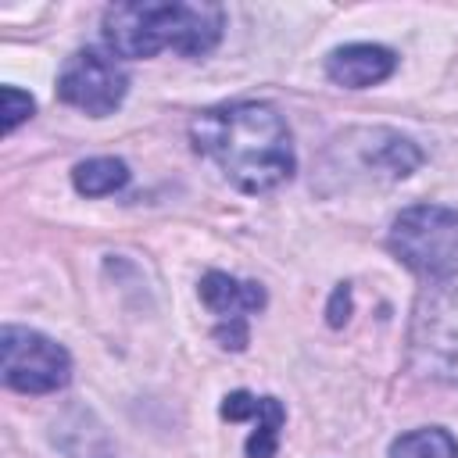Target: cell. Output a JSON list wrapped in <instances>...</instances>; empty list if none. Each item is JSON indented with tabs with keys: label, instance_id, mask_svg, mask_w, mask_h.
<instances>
[{
	"label": "cell",
	"instance_id": "cell-1",
	"mask_svg": "<svg viewBox=\"0 0 458 458\" xmlns=\"http://www.w3.org/2000/svg\"><path fill=\"white\" fill-rule=\"evenodd\" d=\"M193 147L243 193H268L293 175V140L283 114L258 100L208 107L190 122Z\"/></svg>",
	"mask_w": 458,
	"mask_h": 458
},
{
	"label": "cell",
	"instance_id": "cell-2",
	"mask_svg": "<svg viewBox=\"0 0 458 458\" xmlns=\"http://www.w3.org/2000/svg\"><path fill=\"white\" fill-rule=\"evenodd\" d=\"M225 29L218 4H114L104 11V43L118 57H154L175 50L204 57Z\"/></svg>",
	"mask_w": 458,
	"mask_h": 458
},
{
	"label": "cell",
	"instance_id": "cell-3",
	"mask_svg": "<svg viewBox=\"0 0 458 458\" xmlns=\"http://www.w3.org/2000/svg\"><path fill=\"white\" fill-rule=\"evenodd\" d=\"M411 358L426 376L458 386V272L440 276L415 301Z\"/></svg>",
	"mask_w": 458,
	"mask_h": 458
},
{
	"label": "cell",
	"instance_id": "cell-4",
	"mask_svg": "<svg viewBox=\"0 0 458 458\" xmlns=\"http://www.w3.org/2000/svg\"><path fill=\"white\" fill-rule=\"evenodd\" d=\"M390 250L422 276H447L458 265V211L411 204L390 225Z\"/></svg>",
	"mask_w": 458,
	"mask_h": 458
},
{
	"label": "cell",
	"instance_id": "cell-5",
	"mask_svg": "<svg viewBox=\"0 0 458 458\" xmlns=\"http://www.w3.org/2000/svg\"><path fill=\"white\" fill-rule=\"evenodd\" d=\"M0 361L4 383L18 394H54L72 379L68 351L25 326L0 329Z\"/></svg>",
	"mask_w": 458,
	"mask_h": 458
},
{
	"label": "cell",
	"instance_id": "cell-6",
	"mask_svg": "<svg viewBox=\"0 0 458 458\" xmlns=\"http://www.w3.org/2000/svg\"><path fill=\"white\" fill-rule=\"evenodd\" d=\"M129 89V75L125 68L100 54V50H79L64 61L61 75H57V97L79 111H86L89 118H104L111 114Z\"/></svg>",
	"mask_w": 458,
	"mask_h": 458
},
{
	"label": "cell",
	"instance_id": "cell-7",
	"mask_svg": "<svg viewBox=\"0 0 458 458\" xmlns=\"http://www.w3.org/2000/svg\"><path fill=\"white\" fill-rule=\"evenodd\" d=\"M394 68H397L394 50H386V47H379V43H347V47H336V50L326 57V75H329L336 86H344V89L376 86V82H383Z\"/></svg>",
	"mask_w": 458,
	"mask_h": 458
},
{
	"label": "cell",
	"instance_id": "cell-8",
	"mask_svg": "<svg viewBox=\"0 0 458 458\" xmlns=\"http://www.w3.org/2000/svg\"><path fill=\"white\" fill-rule=\"evenodd\" d=\"M225 419H254V429L247 437V458H276L279 429H283V404L276 397H254L247 390H236L222 401Z\"/></svg>",
	"mask_w": 458,
	"mask_h": 458
},
{
	"label": "cell",
	"instance_id": "cell-9",
	"mask_svg": "<svg viewBox=\"0 0 458 458\" xmlns=\"http://www.w3.org/2000/svg\"><path fill=\"white\" fill-rule=\"evenodd\" d=\"M200 301L215 315H222L229 322H243V315L265 308V290L258 283H240L225 272H208L200 279Z\"/></svg>",
	"mask_w": 458,
	"mask_h": 458
},
{
	"label": "cell",
	"instance_id": "cell-10",
	"mask_svg": "<svg viewBox=\"0 0 458 458\" xmlns=\"http://www.w3.org/2000/svg\"><path fill=\"white\" fill-rule=\"evenodd\" d=\"M72 182L82 197H107L129 182V168L118 157H89L72 168Z\"/></svg>",
	"mask_w": 458,
	"mask_h": 458
},
{
	"label": "cell",
	"instance_id": "cell-11",
	"mask_svg": "<svg viewBox=\"0 0 458 458\" xmlns=\"http://www.w3.org/2000/svg\"><path fill=\"white\" fill-rule=\"evenodd\" d=\"M390 458H458V440L440 426L411 429L390 444Z\"/></svg>",
	"mask_w": 458,
	"mask_h": 458
},
{
	"label": "cell",
	"instance_id": "cell-12",
	"mask_svg": "<svg viewBox=\"0 0 458 458\" xmlns=\"http://www.w3.org/2000/svg\"><path fill=\"white\" fill-rule=\"evenodd\" d=\"M0 100H4V132H11V129H18L29 114H32V97L29 93H21L18 86H4V93H0Z\"/></svg>",
	"mask_w": 458,
	"mask_h": 458
},
{
	"label": "cell",
	"instance_id": "cell-13",
	"mask_svg": "<svg viewBox=\"0 0 458 458\" xmlns=\"http://www.w3.org/2000/svg\"><path fill=\"white\" fill-rule=\"evenodd\" d=\"M326 315H329V326H333V329H340V326L347 322V315H351V286H347V283H340V286L333 290Z\"/></svg>",
	"mask_w": 458,
	"mask_h": 458
}]
</instances>
